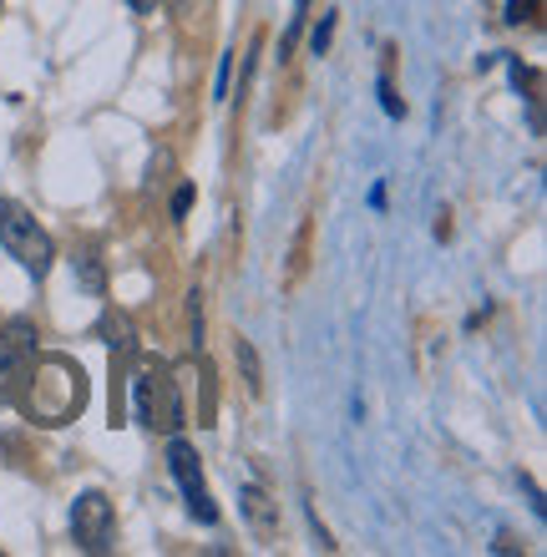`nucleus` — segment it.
I'll use <instances>...</instances> for the list:
<instances>
[{
    "label": "nucleus",
    "mask_w": 547,
    "mask_h": 557,
    "mask_svg": "<svg viewBox=\"0 0 547 557\" xmlns=\"http://www.w3.org/2000/svg\"><path fill=\"white\" fill-rule=\"evenodd\" d=\"M533 11H537V0H512V5H507V21L522 26V21H533Z\"/></svg>",
    "instance_id": "f8f14e48"
},
{
    "label": "nucleus",
    "mask_w": 547,
    "mask_h": 557,
    "mask_svg": "<svg viewBox=\"0 0 547 557\" xmlns=\"http://www.w3.org/2000/svg\"><path fill=\"white\" fill-rule=\"evenodd\" d=\"M0 406H5V385H0Z\"/></svg>",
    "instance_id": "f3484780"
},
{
    "label": "nucleus",
    "mask_w": 547,
    "mask_h": 557,
    "mask_svg": "<svg viewBox=\"0 0 547 557\" xmlns=\"http://www.w3.org/2000/svg\"><path fill=\"white\" fill-rule=\"evenodd\" d=\"M127 5H133V11H152V5H158V0H127Z\"/></svg>",
    "instance_id": "2eb2a0df"
},
{
    "label": "nucleus",
    "mask_w": 547,
    "mask_h": 557,
    "mask_svg": "<svg viewBox=\"0 0 547 557\" xmlns=\"http://www.w3.org/2000/svg\"><path fill=\"white\" fill-rule=\"evenodd\" d=\"M11 400L36 425H66L87 411V370L76 366L72 355H41L15 381Z\"/></svg>",
    "instance_id": "f257e3e1"
},
{
    "label": "nucleus",
    "mask_w": 547,
    "mask_h": 557,
    "mask_svg": "<svg viewBox=\"0 0 547 557\" xmlns=\"http://www.w3.org/2000/svg\"><path fill=\"white\" fill-rule=\"evenodd\" d=\"M167 471L178 476L183 497H188V512L198 517V522H219V507H213V497H208V486H203L198 451H192L188 441H173V446H167Z\"/></svg>",
    "instance_id": "39448f33"
},
{
    "label": "nucleus",
    "mask_w": 547,
    "mask_h": 557,
    "mask_svg": "<svg viewBox=\"0 0 547 557\" xmlns=\"http://www.w3.org/2000/svg\"><path fill=\"white\" fill-rule=\"evenodd\" d=\"M173 5H178V11H188V5H192V0H173Z\"/></svg>",
    "instance_id": "dca6fc26"
},
{
    "label": "nucleus",
    "mask_w": 547,
    "mask_h": 557,
    "mask_svg": "<svg viewBox=\"0 0 547 557\" xmlns=\"http://www.w3.org/2000/svg\"><path fill=\"white\" fill-rule=\"evenodd\" d=\"M244 512L253 517V528H259V532H269V528H274V507H269L264 486H249V492H244Z\"/></svg>",
    "instance_id": "6e6552de"
},
{
    "label": "nucleus",
    "mask_w": 547,
    "mask_h": 557,
    "mask_svg": "<svg viewBox=\"0 0 547 557\" xmlns=\"http://www.w3.org/2000/svg\"><path fill=\"white\" fill-rule=\"evenodd\" d=\"M381 107L390 112V117H406V102L396 97V87H390V76H381Z\"/></svg>",
    "instance_id": "1a4fd4ad"
},
{
    "label": "nucleus",
    "mask_w": 547,
    "mask_h": 557,
    "mask_svg": "<svg viewBox=\"0 0 547 557\" xmlns=\"http://www.w3.org/2000/svg\"><path fill=\"white\" fill-rule=\"evenodd\" d=\"M72 537L82 553H112L117 547V512L102 492H82L72 507Z\"/></svg>",
    "instance_id": "20e7f679"
},
{
    "label": "nucleus",
    "mask_w": 547,
    "mask_h": 557,
    "mask_svg": "<svg viewBox=\"0 0 547 557\" xmlns=\"http://www.w3.org/2000/svg\"><path fill=\"white\" fill-rule=\"evenodd\" d=\"M133 381V396H137V421L148 431H163V436H178L183 431V391L173 381L167 360H142Z\"/></svg>",
    "instance_id": "f03ea898"
},
{
    "label": "nucleus",
    "mask_w": 547,
    "mask_h": 557,
    "mask_svg": "<svg viewBox=\"0 0 547 557\" xmlns=\"http://www.w3.org/2000/svg\"><path fill=\"white\" fill-rule=\"evenodd\" d=\"M0 244H5V253H11L15 264L26 269V274H36V278H46L51 264H57V244H51V234H46L41 223L30 219L21 203H11V198H0Z\"/></svg>",
    "instance_id": "7ed1b4c3"
},
{
    "label": "nucleus",
    "mask_w": 547,
    "mask_h": 557,
    "mask_svg": "<svg viewBox=\"0 0 547 557\" xmlns=\"http://www.w3.org/2000/svg\"><path fill=\"white\" fill-rule=\"evenodd\" d=\"M228 72H234V61L223 57V66H219V102H223V97H228Z\"/></svg>",
    "instance_id": "4468645a"
},
{
    "label": "nucleus",
    "mask_w": 547,
    "mask_h": 557,
    "mask_svg": "<svg viewBox=\"0 0 547 557\" xmlns=\"http://www.w3.org/2000/svg\"><path fill=\"white\" fill-rule=\"evenodd\" d=\"M234 360H238L244 385H249V396H259V391H264V370H259V350H253V339H244V335L234 339Z\"/></svg>",
    "instance_id": "0eeeda50"
},
{
    "label": "nucleus",
    "mask_w": 547,
    "mask_h": 557,
    "mask_svg": "<svg viewBox=\"0 0 547 557\" xmlns=\"http://www.w3.org/2000/svg\"><path fill=\"white\" fill-rule=\"evenodd\" d=\"M30 360H36V324L11 320L5 330H0V385H5V400H11L15 381L26 375Z\"/></svg>",
    "instance_id": "423d86ee"
},
{
    "label": "nucleus",
    "mask_w": 547,
    "mask_h": 557,
    "mask_svg": "<svg viewBox=\"0 0 547 557\" xmlns=\"http://www.w3.org/2000/svg\"><path fill=\"white\" fill-rule=\"evenodd\" d=\"M330 36H335V15H325V21H320V26H314V36H310L314 57H320V51H325V46H330Z\"/></svg>",
    "instance_id": "9b49d317"
},
{
    "label": "nucleus",
    "mask_w": 547,
    "mask_h": 557,
    "mask_svg": "<svg viewBox=\"0 0 547 557\" xmlns=\"http://www.w3.org/2000/svg\"><path fill=\"white\" fill-rule=\"evenodd\" d=\"M192 350H203V294L192 289Z\"/></svg>",
    "instance_id": "9d476101"
},
{
    "label": "nucleus",
    "mask_w": 547,
    "mask_h": 557,
    "mask_svg": "<svg viewBox=\"0 0 547 557\" xmlns=\"http://www.w3.org/2000/svg\"><path fill=\"white\" fill-rule=\"evenodd\" d=\"M188 203H192V188L183 183V188L173 193V219H183V213H188Z\"/></svg>",
    "instance_id": "ddd939ff"
}]
</instances>
